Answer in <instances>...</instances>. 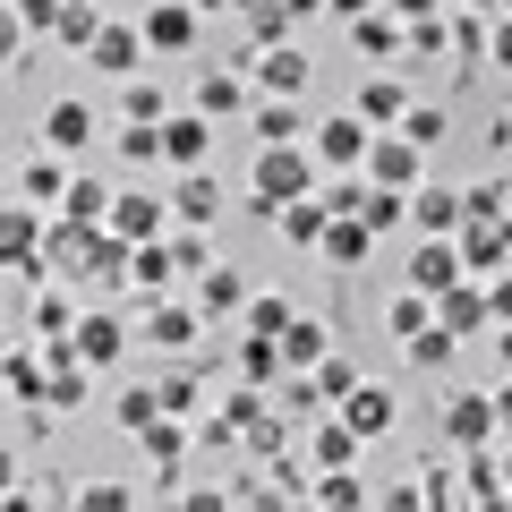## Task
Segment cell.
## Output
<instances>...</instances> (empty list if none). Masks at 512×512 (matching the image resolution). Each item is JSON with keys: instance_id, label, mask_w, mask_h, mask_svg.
Instances as JSON below:
<instances>
[{"instance_id": "cell-1", "label": "cell", "mask_w": 512, "mask_h": 512, "mask_svg": "<svg viewBox=\"0 0 512 512\" xmlns=\"http://www.w3.org/2000/svg\"><path fill=\"white\" fill-rule=\"evenodd\" d=\"M299 188H316V154H299V137L256 154V205H265V214H274L282 197H299Z\"/></svg>"}, {"instance_id": "cell-2", "label": "cell", "mask_w": 512, "mask_h": 512, "mask_svg": "<svg viewBox=\"0 0 512 512\" xmlns=\"http://www.w3.org/2000/svg\"><path fill=\"white\" fill-rule=\"evenodd\" d=\"M359 171H367L376 188H419V180H427V146H410L402 128H393V137H367Z\"/></svg>"}, {"instance_id": "cell-3", "label": "cell", "mask_w": 512, "mask_h": 512, "mask_svg": "<svg viewBox=\"0 0 512 512\" xmlns=\"http://www.w3.org/2000/svg\"><path fill=\"white\" fill-rule=\"evenodd\" d=\"M103 231H111V239H128V248H137V239H163V231H171V197L120 188V197L103 205Z\"/></svg>"}, {"instance_id": "cell-4", "label": "cell", "mask_w": 512, "mask_h": 512, "mask_svg": "<svg viewBox=\"0 0 512 512\" xmlns=\"http://www.w3.org/2000/svg\"><path fill=\"white\" fill-rule=\"evenodd\" d=\"M154 154H163L171 171L205 163V154H214V120H205V111H163V120H154Z\"/></svg>"}, {"instance_id": "cell-5", "label": "cell", "mask_w": 512, "mask_h": 512, "mask_svg": "<svg viewBox=\"0 0 512 512\" xmlns=\"http://www.w3.org/2000/svg\"><path fill=\"white\" fill-rule=\"evenodd\" d=\"M69 350H77L86 367H120V350H128V325H120L111 308H86V316L69 325Z\"/></svg>"}, {"instance_id": "cell-6", "label": "cell", "mask_w": 512, "mask_h": 512, "mask_svg": "<svg viewBox=\"0 0 512 512\" xmlns=\"http://www.w3.org/2000/svg\"><path fill=\"white\" fill-rule=\"evenodd\" d=\"M333 419H342V427H350V436H359V444H376L384 427H393V393L359 376V384H350V393H342V402H333Z\"/></svg>"}, {"instance_id": "cell-7", "label": "cell", "mask_w": 512, "mask_h": 512, "mask_svg": "<svg viewBox=\"0 0 512 512\" xmlns=\"http://www.w3.org/2000/svg\"><path fill=\"white\" fill-rule=\"evenodd\" d=\"M316 171H359V154H367V120L359 111H333L325 128H316Z\"/></svg>"}, {"instance_id": "cell-8", "label": "cell", "mask_w": 512, "mask_h": 512, "mask_svg": "<svg viewBox=\"0 0 512 512\" xmlns=\"http://www.w3.org/2000/svg\"><path fill=\"white\" fill-rule=\"evenodd\" d=\"M444 282H461V248H453V231H419V248H410V291L436 299Z\"/></svg>"}, {"instance_id": "cell-9", "label": "cell", "mask_w": 512, "mask_h": 512, "mask_svg": "<svg viewBox=\"0 0 512 512\" xmlns=\"http://www.w3.org/2000/svg\"><path fill=\"white\" fill-rule=\"evenodd\" d=\"M453 248H461V274H504L512 231L504 222H453Z\"/></svg>"}, {"instance_id": "cell-10", "label": "cell", "mask_w": 512, "mask_h": 512, "mask_svg": "<svg viewBox=\"0 0 512 512\" xmlns=\"http://www.w3.org/2000/svg\"><path fill=\"white\" fill-rule=\"evenodd\" d=\"M43 146H52V154H86V146H94V103L60 94V103L43 111Z\"/></svg>"}, {"instance_id": "cell-11", "label": "cell", "mask_w": 512, "mask_h": 512, "mask_svg": "<svg viewBox=\"0 0 512 512\" xmlns=\"http://www.w3.org/2000/svg\"><path fill=\"white\" fill-rule=\"evenodd\" d=\"M444 436L470 453V444H495V393H453L444 402Z\"/></svg>"}, {"instance_id": "cell-12", "label": "cell", "mask_w": 512, "mask_h": 512, "mask_svg": "<svg viewBox=\"0 0 512 512\" xmlns=\"http://www.w3.org/2000/svg\"><path fill=\"white\" fill-rule=\"evenodd\" d=\"M137 35H146V52H188V43H197V9H188V0H154Z\"/></svg>"}, {"instance_id": "cell-13", "label": "cell", "mask_w": 512, "mask_h": 512, "mask_svg": "<svg viewBox=\"0 0 512 512\" xmlns=\"http://www.w3.org/2000/svg\"><path fill=\"white\" fill-rule=\"evenodd\" d=\"M86 60H94L103 77H128L137 60H146V35H137V26H94V35H86Z\"/></svg>"}, {"instance_id": "cell-14", "label": "cell", "mask_w": 512, "mask_h": 512, "mask_svg": "<svg viewBox=\"0 0 512 512\" xmlns=\"http://www.w3.org/2000/svg\"><path fill=\"white\" fill-rule=\"evenodd\" d=\"M43 256V214L35 205H0V265H35Z\"/></svg>"}, {"instance_id": "cell-15", "label": "cell", "mask_w": 512, "mask_h": 512, "mask_svg": "<svg viewBox=\"0 0 512 512\" xmlns=\"http://www.w3.org/2000/svg\"><path fill=\"white\" fill-rule=\"evenodd\" d=\"M248 308V274L239 265H197V316H231Z\"/></svg>"}, {"instance_id": "cell-16", "label": "cell", "mask_w": 512, "mask_h": 512, "mask_svg": "<svg viewBox=\"0 0 512 512\" xmlns=\"http://www.w3.org/2000/svg\"><path fill=\"white\" fill-rule=\"evenodd\" d=\"M171 214H180V222H214V214H222V180H214L205 163H188L180 188H171Z\"/></svg>"}, {"instance_id": "cell-17", "label": "cell", "mask_w": 512, "mask_h": 512, "mask_svg": "<svg viewBox=\"0 0 512 512\" xmlns=\"http://www.w3.org/2000/svg\"><path fill=\"white\" fill-rule=\"evenodd\" d=\"M367 248H376V231H367L359 214H333L325 231H316V256H325V265H359Z\"/></svg>"}, {"instance_id": "cell-18", "label": "cell", "mask_w": 512, "mask_h": 512, "mask_svg": "<svg viewBox=\"0 0 512 512\" xmlns=\"http://www.w3.org/2000/svg\"><path fill=\"white\" fill-rule=\"evenodd\" d=\"M274 222H282V239H291V248H316V231H325V197H316V188H299V197H282L274 205Z\"/></svg>"}, {"instance_id": "cell-19", "label": "cell", "mask_w": 512, "mask_h": 512, "mask_svg": "<svg viewBox=\"0 0 512 512\" xmlns=\"http://www.w3.org/2000/svg\"><path fill=\"white\" fill-rule=\"evenodd\" d=\"M197 325H205L197 308H171V299L154 291V308H146V342L154 350H188V342H197Z\"/></svg>"}, {"instance_id": "cell-20", "label": "cell", "mask_w": 512, "mask_h": 512, "mask_svg": "<svg viewBox=\"0 0 512 512\" xmlns=\"http://www.w3.org/2000/svg\"><path fill=\"white\" fill-rule=\"evenodd\" d=\"M256 86H265V94H299V86H308V52H299V43H265Z\"/></svg>"}, {"instance_id": "cell-21", "label": "cell", "mask_w": 512, "mask_h": 512, "mask_svg": "<svg viewBox=\"0 0 512 512\" xmlns=\"http://www.w3.org/2000/svg\"><path fill=\"white\" fill-rule=\"evenodd\" d=\"M274 350H282V367H291V376H299V367H316V359H325V325L291 308V325L274 333Z\"/></svg>"}, {"instance_id": "cell-22", "label": "cell", "mask_w": 512, "mask_h": 512, "mask_svg": "<svg viewBox=\"0 0 512 512\" xmlns=\"http://www.w3.org/2000/svg\"><path fill=\"white\" fill-rule=\"evenodd\" d=\"M350 43H359L367 60H393L402 52V18H393V9H359V18H350Z\"/></svg>"}, {"instance_id": "cell-23", "label": "cell", "mask_w": 512, "mask_h": 512, "mask_svg": "<svg viewBox=\"0 0 512 512\" xmlns=\"http://www.w3.org/2000/svg\"><path fill=\"white\" fill-rule=\"evenodd\" d=\"M171 274H180V265H171V239H137V248H128V282H137V291H163Z\"/></svg>"}, {"instance_id": "cell-24", "label": "cell", "mask_w": 512, "mask_h": 512, "mask_svg": "<svg viewBox=\"0 0 512 512\" xmlns=\"http://www.w3.org/2000/svg\"><path fill=\"white\" fill-rule=\"evenodd\" d=\"M359 180H367V171H359ZM402 214H410V188H376V180L359 188V222H367V231H393Z\"/></svg>"}, {"instance_id": "cell-25", "label": "cell", "mask_w": 512, "mask_h": 512, "mask_svg": "<svg viewBox=\"0 0 512 512\" xmlns=\"http://www.w3.org/2000/svg\"><path fill=\"white\" fill-rule=\"evenodd\" d=\"M402 111H410V94L393 86V77H367V86H359V120H367V128H393Z\"/></svg>"}, {"instance_id": "cell-26", "label": "cell", "mask_w": 512, "mask_h": 512, "mask_svg": "<svg viewBox=\"0 0 512 512\" xmlns=\"http://www.w3.org/2000/svg\"><path fill=\"white\" fill-rule=\"evenodd\" d=\"M137 444H146V453H154V461H163V470H171V461L188 453V427H180V410H154V419L137 427Z\"/></svg>"}, {"instance_id": "cell-27", "label": "cell", "mask_w": 512, "mask_h": 512, "mask_svg": "<svg viewBox=\"0 0 512 512\" xmlns=\"http://www.w3.org/2000/svg\"><path fill=\"white\" fill-rule=\"evenodd\" d=\"M60 188H69V163H60V154H35L26 180H18V197L26 205H60Z\"/></svg>"}, {"instance_id": "cell-28", "label": "cell", "mask_w": 512, "mask_h": 512, "mask_svg": "<svg viewBox=\"0 0 512 512\" xmlns=\"http://www.w3.org/2000/svg\"><path fill=\"white\" fill-rule=\"evenodd\" d=\"M410 222H419V231H453V222H461V197H453V188H436V180H427L419 197H410Z\"/></svg>"}, {"instance_id": "cell-29", "label": "cell", "mask_w": 512, "mask_h": 512, "mask_svg": "<svg viewBox=\"0 0 512 512\" xmlns=\"http://www.w3.org/2000/svg\"><path fill=\"white\" fill-rule=\"evenodd\" d=\"M60 205H69V222H103V205H111V188L94 180V171H69V188H60Z\"/></svg>"}, {"instance_id": "cell-30", "label": "cell", "mask_w": 512, "mask_h": 512, "mask_svg": "<svg viewBox=\"0 0 512 512\" xmlns=\"http://www.w3.org/2000/svg\"><path fill=\"white\" fill-rule=\"evenodd\" d=\"M256 137H265V146H291V137H299V103L265 94V103H256Z\"/></svg>"}, {"instance_id": "cell-31", "label": "cell", "mask_w": 512, "mask_h": 512, "mask_svg": "<svg viewBox=\"0 0 512 512\" xmlns=\"http://www.w3.org/2000/svg\"><path fill=\"white\" fill-rule=\"evenodd\" d=\"M239 376H248V384H274V376H282L274 333H248V342H239Z\"/></svg>"}, {"instance_id": "cell-32", "label": "cell", "mask_w": 512, "mask_h": 512, "mask_svg": "<svg viewBox=\"0 0 512 512\" xmlns=\"http://www.w3.org/2000/svg\"><path fill=\"white\" fill-rule=\"evenodd\" d=\"M239 103H248V86H239V77H222V69L197 86V111H205V120H231Z\"/></svg>"}, {"instance_id": "cell-33", "label": "cell", "mask_w": 512, "mask_h": 512, "mask_svg": "<svg viewBox=\"0 0 512 512\" xmlns=\"http://www.w3.org/2000/svg\"><path fill=\"white\" fill-rule=\"evenodd\" d=\"M402 350H410V367H444V359H453V333H444L436 316H427L419 333H402Z\"/></svg>"}, {"instance_id": "cell-34", "label": "cell", "mask_w": 512, "mask_h": 512, "mask_svg": "<svg viewBox=\"0 0 512 512\" xmlns=\"http://www.w3.org/2000/svg\"><path fill=\"white\" fill-rule=\"evenodd\" d=\"M0 376H9V393H18V402H43V359H35V350H9V359H0Z\"/></svg>"}, {"instance_id": "cell-35", "label": "cell", "mask_w": 512, "mask_h": 512, "mask_svg": "<svg viewBox=\"0 0 512 512\" xmlns=\"http://www.w3.org/2000/svg\"><path fill=\"white\" fill-rule=\"evenodd\" d=\"M308 384H316V402H342L350 384H359V367H350V359H333V350H325V359L308 367Z\"/></svg>"}, {"instance_id": "cell-36", "label": "cell", "mask_w": 512, "mask_h": 512, "mask_svg": "<svg viewBox=\"0 0 512 512\" xmlns=\"http://www.w3.org/2000/svg\"><path fill=\"white\" fill-rule=\"evenodd\" d=\"M94 26H103V18H94V0H60V26H52V35L69 43V52H86V35H94Z\"/></svg>"}, {"instance_id": "cell-37", "label": "cell", "mask_w": 512, "mask_h": 512, "mask_svg": "<svg viewBox=\"0 0 512 512\" xmlns=\"http://www.w3.org/2000/svg\"><path fill=\"white\" fill-rule=\"evenodd\" d=\"M120 111H128V120H163L171 94H163V86H146V77H128V86H120Z\"/></svg>"}, {"instance_id": "cell-38", "label": "cell", "mask_w": 512, "mask_h": 512, "mask_svg": "<svg viewBox=\"0 0 512 512\" xmlns=\"http://www.w3.org/2000/svg\"><path fill=\"white\" fill-rule=\"evenodd\" d=\"M316 461H325V470H342V461H359V436H350L342 419H325V427H316Z\"/></svg>"}, {"instance_id": "cell-39", "label": "cell", "mask_w": 512, "mask_h": 512, "mask_svg": "<svg viewBox=\"0 0 512 512\" xmlns=\"http://www.w3.org/2000/svg\"><path fill=\"white\" fill-rule=\"evenodd\" d=\"M291 325V299L282 291H248V333H282Z\"/></svg>"}, {"instance_id": "cell-40", "label": "cell", "mask_w": 512, "mask_h": 512, "mask_svg": "<svg viewBox=\"0 0 512 512\" xmlns=\"http://www.w3.org/2000/svg\"><path fill=\"white\" fill-rule=\"evenodd\" d=\"M69 325H77V308H69L60 291H43V299H35V333H43V342H69Z\"/></svg>"}, {"instance_id": "cell-41", "label": "cell", "mask_w": 512, "mask_h": 512, "mask_svg": "<svg viewBox=\"0 0 512 512\" xmlns=\"http://www.w3.org/2000/svg\"><path fill=\"white\" fill-rule=\"evenodd\" d=\"M393 128H402L410 146H436V137H444V111H436V103H410V111H402Z\"/></svg>"}, {"instance_id": "cell-42", "label": "cell", "mask_w": 512, "mask_h": 512, "mask_svg": "<svg viewBox=\"0 0 512 512\" xmlns=\"http://www.w3.org/2000/svg\"><path fill=\"white\" fill-rule=\"evenodd\" d=\"M77 504H86V512H120V504H137V487H120V478H86Z\"/></svg>"}, {"instance_id": "cell-43", "label": "cell", "mask_w": 512, "mask_h": 512, "mask_svg": "<svg viewBox=\"0 0 512 512\" xmlns=\"http://www.w3.org/2000/svg\"><path fill=\"white\" fill-rule=\"evenodd\" d=\"M316 504H367V487H359V478H350V461H342V470H325V478H316Z\"/></svg>"}, {"instance_id": "cell-44", "label": "cell", "mask_w": 512, "mask_h": 512, "mask_svg": "<svg viewBox=\"0 0 512 512\" xmlns=\"http://www.w3.org/2000/svg\"><path fill=\"white\" fill-rule=\"evenodd\" d=\"M9 9H18L26 35H52V26H60V0H9Z\"/></svg>"}, {"instance_id": "cell-45", "label": "cell", "mask_w": 512, "mask_h": 512, "mask_svg": "<svg viewBox=\"0 0 512 512\" xmlns=\"http://www.w3.org/2000/svg\"><path fill=\"white\" fill-rule=\"evenodd\" d=\"M154 410H163V402H154V384H128V393H120V427H146Z\"/></svg>"}, {"instance_id": "cell-46", "label": "cell", "mask_w": 512, "mask_h": 512, "mask_svg": "<svg viewBox=\"0 0 512 512\" xmlns=\"http://www.w3.org/2000/svg\"><path fill=\"white\" fill-rule=\"evenodd\" d=\"M154 402H163V410H197V376H163V384H154Z\"/></svg>"}, {"instance_id": "cell-47", "label": "cell", "mask_w": 512, "mask_h": 512, "mask_svg": "<svg viewBox=\"0 0 512 512\" xmlns=\"http://www.w3.org/2000/svg\"><path fill=\"white\" fill-rule=\"evenodd\" d=\"M393 333H419L427 325V291H410V299H393V316H384Z\"/></svg>"}, {"instance_id": "cell-48", "label": "cell", "mask_w": 512, "mask_h": 512, "mask_svg": "<svg viewBox=\"0 0 512 512\" xmlns=\"http://www.w3.org/2000/svg\"><path fill=\"white\" fill-rule=\"evenodd\" d=\"M291 35V9H282V0H265V9H256V43H282Z\"/></svg>"}, {"instance_id": "cell-49", "label": "cell", "mask_w": 512, "mask_h": 512, "mask_svg": "<svg viewBox=\"0 0 512 512\" xmlns=\"http://www.w3.org/2000/svg\"><path fill=\"white\" fill-rule=\"evenodd\" d=\"M487 60H495V69H512V18L487 26Z\"/></svg>"}, {"instance_id": "cell-50", "label": "cell", "mask_w": 512, "mask_h": 512, "mask_svg": "<svg viewBox=\"0 0 512 512\" xmlns=\"http://www.w3.org/2000/svg\"><path fill=\"white\" fill-rule=\"evenodd\" d=\"M18 35H26V26H18V9H9V0H0V60L18 52Z\"/></svg>"}, {"instance_id": "cell-51", "label": "cell", "mask_w": 512, "mask_h": 512, "mask_svg": "<svg viewBox=\"0 0 512 512\" xmlns=\"http://www.w3.org/2000/svg\"><path fill=\"white\" fill-rule=\"evenodd\" d=\"M393 18H402V26H419V18H436V0H393Z\"/></svg>"}, {"instance_id": "cell-52", "label": "cell", "mask_w": 512, "mask_h": 512, "mask_svg": "<svg viewBox=\"0 0 512 512\" xmlns=\"http://www.w3.org/2000/svg\"><path fill=\"white\" fill-rule=\"evenodd\" d=\"M487 316H512V274H504V282L487 291Z\"/></svg>"}, {"instance_id": "cell-53", "label": "cell", "mask_w": 512, "mask_h": 512, "mask_svg": "<svg viewBox=\"0 0 512 512\" xmlns=\"http://www.w3.org/2000/svg\"><path fill=\"white\" fill-rule=\"evenodd\" d=\"M325 9L333 18H359V9H376V0H325Z\"/></svg>"}, {"instance_id": "cell-54", "label": "cell", "mask_w": 512, "mask_h": 512, "mask_svg": "<svg viewBox=\"0 0 512 512\" xmlns=\"http://www.w3.org/2000/svg\"><path fill=\"white\" fill-rule=\"evenodd\" d=\"M495 478H504V495H512V444H504V453H495Z\"/></svg>"}, {"instance_id": "cell-55", "label": "cell", "mask_w": 512, "mask_h": 512, "mask_svg": "<svg viewBox=\"0 0 512 512\" xmlns=\"http://www.w3.org/2000/svg\"><path fill=\"white\" fill-rule=\"evenodd\" d=\"M495 350H504V367H512V316H504V333H495Z\"/></svg>"}, {"instance_id": "cell-56", "label": "cell", "mask_w": 512, "mask_h": 512, "mask_svg": "<svg viewBox=\"0 0 512 512\" xmlns=\"http://www.w3.org/2000/svg\"><path fill=\"white\" fill-rule=\"evenodd\" d=\"M470 9H504V0H470Z\"/></svg>"}]
</instances>
